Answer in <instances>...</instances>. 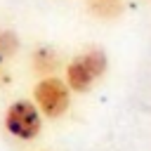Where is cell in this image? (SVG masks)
I'll return each mask as SVG.
<instances>
[{"mask_svg": "<svg viewBox=\"0 0 151 151\" xmlns=\"http://www.w3.org/2000/svg\"><path fill=\"white\" fill-rule=\"evenodd\" d=\"M21 50V38L12 28H0V59L12 61Z\"/></svg>", "mask_w": 151, "mask_h": 151, "instance_id": "6", "label": "cell"}, {"mask_svg": "<svg viewBox=\"0 0 151 151\" xmlns=\"http://www.w3.org/2000/svg\"><path fill=\"white\" fill-rule=\"evenodd\" d=\"M31 68H33V73L40 76V78L54 76V73L61 68V54H59L52 45H38V47L31 52Z\"/></svg>", "mask_w": 151, "mask_h": 151, "instance_id": "4", "label": "cell"}, {"mask_svg": "<svg viewBox=\"0 0 151 151\" xmlns=\"http://www.w3.org/2000/svg\"><path fill=\"white\" fill-rule=\"evenodd\" d=\"M33 101L40 109L42 118H61L71 106V87L66 85V80L57 76L40 78L33 87Z\"/></svg>", "mask_w": 151, "mask_h": 151, "instance_id": "3", "label": "cell"}, {"mask_svg": "<svg viewBox=\"0 0 151 151\" xmlns=\"http://www.w3.org/2000/svg\"><path fill=\"white\" fill-rule=\"evenodd\" d=\"M109 68V57L99 45H90L83 52H78L68 64H66V85L71 87V92L85 94L94 87V83L106 73Z\"/></svg>", "mask_w": 151, "mask_h": 151, "instance_id": "1", "label": "cell"}, {"mask_svg": "<svg viewBox=\"0 0 151 151\" xmlns=\"http://www.w3.org/2000/svg\"><path fill=\"white\" fill-rule=\"evenodd\" d=\"M9 83H12V73H9V68H7V61L0 59V87H5V85H9Z\"/></svg>", "mask_w": 151, "mask_h": 151, "instance_id": "7", "label": "cell"}, {"mask_svg": "<svg viewBox=\"0 0 151 151\" xmlns=\"http://www.w3.org/2000/svg\"><path fill=\"white\" fill-rule=\"evenodd\" d=\"M2 125L14 139L33 142L42 130V113L33 99H17L5 109Z\"/></svg>", "mask_w": 151, "mask_h": 151, "instance_id": "2", "label": "cell"}, {"mask_svg": "<svg viewBox=\"0 0 151 151\" xmlns=\"http://www.w3.org/2000/svg\"><path fill=\"white\" fill-rule=\"evenodd\" d=\"M85 7L87 12L94 17V19H101V21H113L123 14L125 9V0H85Z\"/></svg>", "mask_w": 151, "mask_h": 151, "instance_id": "5", "label": "cell"}]
</instances>
